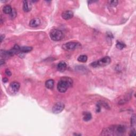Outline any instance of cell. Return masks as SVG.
<instances>
[{
	"label": "cell",
	"instance_id": "cell-10",
	"mask_svg": "<svg viewBox=\"0 0 136 136\" xmlns=\"http://www.w3.org/2000/svg\"><path fill=\"white\" fill-rule=\"evenodd\" d=\"M67 65L65 62L61 61L58 63L57 66V69L60 72H63L66 69Z\"/></svg>",
	"mask_w": 136,
	"mask_h": 136
},
{
	"label": "cell",
	"instance_id": "cell-21",
	"mask_svg": "<svg viewBox=\"0 0 136 136\" xmlns=\"http://www.w3.org/2000/svg\"><path fill=\"white\" fill-rule=\"evenodd\" d=\"M5 74L9 77H10L12 75L11 72V71L9 70V69H6V70H5Z\"/></svg>",
	"mask_w": 136,
	"mask_h": 136
},
{
	"label": "cell",
	"instance_id": "cell-25",
	"mask_svg": "<svg viewBox=\"0 0 136 136\" xmlns=\"http://www.w3.org/2000/svg\"><path fill=\"white\" fill-rule=\"evenodd\" d=\"M4 63H5V62H4V60H3V59H2L1 60V65L4 64Z\"/></svg>",
	"mask_w": 136,
	"mask_h": 136
},
{
	"label": "cell",
	"instance_id": "cell-19",
	"mask_svg": "<svg viewBox=\"0 0 136 136\" xmlns=\"http://www.w3.org/2000/svg\"><path fill=\"white\" fill-rule=\"evenodd\" d=\"M131 124L132 126H135L136 124V117L135 115L132 116L131 119Z\"/></svg>",
	"mask_w": 136,
	"mask_h": 136
},
{
	"label": "cell",
	"instance_id": "cell-1",
	"mask_svg": "<svg viewBox=\"0 0 136 136\" xmlns=\"http://www.w3.org/2000/svg\"><path fill=\"white\" fill-rule=\"evenodd\" d=\"M103 135H123L126 132V128L121 125L119 126H113L104 129L103 131Z\"/></svg>",
	"mask_w": 136,
	"mask_h": 136
},
{
	"label": "cell",
	"instance_id": "cell-11",
	"mask_svg": "<svg viewBox=\"0 0 136 136\" xmlns=\"http://www.w3.org/2000/svg\"><path fill=\"white\" fill-rule=\"evenodd\" d=\"M20 86V84L18 82H13L10 84V88L14 92H17L19 90Z\"/></svg>",
	"mask_w": 136,
	"mask_h": 136
},
{
	"label": "cell",
	"instance_id": "cell-14",
	"mask_svg": "<svg viewBox=\"0 0 136 136\" xmlns=\"http://www.w3.org/2000/svg\"><path fill=\"white\" fill-rule=\"evenodd\" d=\"M32 47L30 46H23L20 47V52L23 53H28L32 51Z\"/></svg>",
	"mask_w": 136,
	"mask_h": 136
},
{
	"label": "cell",
	"instance_id": "cell-15",
	"mask_svg": "<svg viewBox=\"0 0 136 136\" xmlns=\"http://www.w3.org/2000/svg\"><path fill=\"white\" fill-rule=\"evenodd\" d=\"M78 61L82 63H84L86 62L88 60V57L86 55H81L78 57Z\"/></svg>",
	"mask_w": 136,
	"mask_h": 136
},
{
	"label": "cell",
	"instance_id": "cell-4",
	"mask_svg": "<svg viewBox=\"0 0 136 136\" xmlns=\"http://www.w3.org/2000/svg\"><path fill=\"white\" fill-rule=\"evenodd\" d=\"M50 36L51 39L53 41H59L62 39L63 34L62 31L57 29H54L51 31Z\"/></svg>",
	"mask_w": 136,
	"mask_h": 136
},
{
	"label": "cell",
	"instance_id": "cell-22",
	"mask_svg": "<svg viewBox=\"0 0 136 136\" xmlns=\"http://www.w3.org/2000/svg\"><path fill=\"white\" fill-rule=\"evenodd\" d=\"M130 136H135L136 135V132H135V130H133L132 131H131V133L130 134Z\"/></svg>",
	"mask_w": 136,
	"mask_h": 136
},
{
	"label": "cell",
	"instance_id": "cell-18",
	"mask_svg": "<svg viewBox=\"0 0 136 136\" xmlns=\"http://www.w3.org/2000/svg\"><path fill=\"white\" fill-rule=\"evenodd\" d=\"M108 4H110L111 6H115L117 5L118 4V1H116V0H114V1H109L108 2Z\"/></svg>",
	"mask_w": 136,
	"mask_h": 136
},
{
	"label": "cell",
	"instance_id": "cell-7",
	"mask_svg": "<svg viewBox=\"0 0 136 136\" xmlns=\"http://www.w3.org/2000/svg\"><path fill=\"white\" fill-rule=\"evenodd\" d=\"M32 2L30 1H23V10L24 12H29L32 10Z\"/></svg>",
	"mask_w": 136,
	"mask_h": 136
},
{
	"label": "cell",
	"instance_id": "cell-8",
	"mask_svg": "<svg viewBox=\"0 0 136 136\" xmlns=\"http://www.w3.org/2000/svg\"><path fill=\"white\" fill-rule=\"evenodd\" d=\"M73 17V13L72 12V11H71L70 10L65 11L63 12L62 13V18L64 19V20H66L72 18Z\"/></svg>",
	"mask_w": 136,
	"mask_h": 136
},
{
	"label": "cell",
	"instance_id": "cell-3",
	"mask_svg": "<svg viewBox=\"0 0 136 136\" xmlns=\"http://www.w3.org/2000/svg\"><path fill=\"white\" fill-rule=\"evenodd\" d=\"M111 59L110 57L105 56L102 58L97 61L91 63V66L93 68H98L99 66H105L108 65L111 63Z\"/></svg>",
	"mask_w": 136,
	"mask_h": 136
},
{
	"label": "cell",
	"instance_id": "cell-2",
	"mask_svg": "<svg viewBox=\"0 0 136 136\" xmlns=\"http://www.w3.org/2000/svg\"><path fill=\"white\" fill-rule=\"evenodd\" d=\"M73 80L70 78L63 77L58 82L57 88L60 93H65L68 89L72 86Z\"/></svg>",
	"mask_w": 136,
	"mask_h": 136
},
{
	"label": "cell",
	"instance_id": "cell-12",
	"mask_svg": "<svg viewBox=\"0 0 136 136\" xmlns=\"http://www.w3.org/2000/svg\"><path fill=\"white\" fill-rule=\"evenodd\" d=\"M54 81L53 79H49L47 80L45 82V86L47 88L52 89L54 87Z\"/></svg>",
	"mask_w": 136,
	"mask_h": 136
},
{
	"label": "cell",
	"instance_id": "cell-13",
	"mask_svg": "<svg viewBox=\"0 0 136 136\" xmlns=\"http://www.w3.org/2000/svg\"><path fill=\"white\" fill-rule=\"evenodd\" d=\"M12 9L11 8V6L9 5H6L5 6H4L3 9V12L5 13V14H10L11 13L12 11Z\"/></svg>",
	"mask_w": 136,
	"mask_h": 136
},
{
	"label": "cell",
	"instance_id": "cell-24",
	"mask_svg": "<svg viewBox=\"0 0 136 136\" xmlns=\"http://www.w3.org/2000/svg\"><path fill=\"white\" fill-rule=\"evenodd\" d=\"M5 37V36L4 35H1V42H2V41H3V38H4Z\"/></svg>",
	"mask_w": 136,
	"mask_h": 136
},
{
	"label": "cell",
	"instance_id": "cell-5",
	"mask_svg": "<svg viewBox=\"0 0 136 136\" xmlns=\"http://www.w3.org/2000/svg\"><path fill=\"white\" fill-rule=\"evenodd\" d=\"M81 46V44L79 42H70L63 44L62 45V48L65 51H72L80 47Z\"/></svg>",
	"mask_w": 136,
	"mask_h": 136
},
{
	"label": "cell",
	"instance_id": "cell-23",
	"mask_svg": "<svg viewBox=\"0 0 136 136\" xmlns=\"http://www.w3.org/2000/svg\"><path fill=\"white\" fill-rule=\"evenodd\" d=\"M8 81V79L6 78H4L3 79V81L4 82V83H5V82H7Z\"/></svg>",
	"mask_w": 136,
	"mask_h": 136
},
{
	"label": "cell",
	"instance_id": "cell-17",
	"mask_svg": "<svg viewBox=\"0 0 136 136\" xmlns=\"http://www.w3.org/2000/svg\"><path fill=\"white\" fill-rule=\"evenodd\" d=\"M116 46H117V47L118 49H119V50H122V49L124 48L126 46L123 43H122V42L117 41Z\"/></svg>",
	"mask_w": 136,
	"mask_h": 136
},
{
	"label": "cell",
	"instance_id": "cell-6",
	"mask_svg": "<svg viewBox=\"0 0 136 136\" xmlns=\"http://www.w3.org/2000/svg\"><path fill=\"white\" fill-rule=\"evenodd\" d=\"M64 108V104L62 102H57L52 108V111L54 114H59L62 112Z\"/></svg>",
	"mask_w": 136,
	"mask_h": 136
},
{
	"label": "cell",
	"instance_id": "cell-20",
	"mask_svg": "<svg viewBox=\"0 0 136 136\" xmlns=\"http://www.w3.org/2000/svg\"><path fill=\"white\" fill-rule=\"evenodd\" d=\"M16 15H17L16 11H15V10L14 9H13L12 12L10 14V17L11 18V19H13L16 17Z\"/></svg>",
	"mask_w": 136,
	"mask_h": 136
},
{
	"label": "cell",
	"instance_id": "cell-16",
	"mask_svg": "<svg viewBox=\"0 0 136 136\" xmlns=\"http://www.w3.org/2000/svg\"><path fill=\"white\" fill-rule=\"evenodd\" d=\"M92 116L89 112H84V120L85 121H88L91 119Z\"/></svg>",
	"mask_w": 136,
	"mask_h": 136
},
{
	"label": "cell",
	"instance_id": "cell-9",
	"mask_svg": "<svg viewBox=\"0 0 136 136\" xmlns=\"http://www.w3.org/2000/svg\"><path fill=\"white\" fill-rule=\"evenodd\" d=\"M41 24V20L38 18H34L31 20L29 23V26L31 27L36 28L39 26Z\"/></svg>",
	"mask_w": 136,
	"mask_h": 136
}]
</instances>
